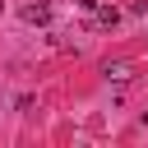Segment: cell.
<instances>
[{
	"label": "cell",
	"instance_id": "cell-1",
	"mask_svg": "<svg viewBox=\"0 0 148 148\" xmlns=\"http://www.w3.org/2000/svg\"><path fill=\"white\" fill-rule=\"evenodd\" d=\"M102 74H106V83H130V79H134V69H130L125 60H116V65H106Z\"/></svg>",
	"mask_w": 148,
	"mask_h": 148
},
{
	"label": "cell",
	"instance_id": "cell-2",
	"mask_svg": "<svg viewBox=\"0 0 148 148\" xmlns=\"http://www.w3.org/2000/svg\"><path fill=\"white\" fill-rule=\"evenodd\" d=\"M92 14H97V28H116V23H120V9H116V5H97Z\"/></svg>",
	"mask_w": 148,
	"mask_h": 148
},
{
	"label": "cell",
	"instance_id": "cell-3",
	"mask_svg": "<svg viewBox=\"0 0 148 148\" xmlns=\"http://www.w3.org/2000/svg\"><path fill=\"white\" fill-rule=\"evenodd\" d=\"M23 18H28V23H46V18H51V9H46V5H28V9H23Z\"/></svg>",
	"mask_w": 148,
	"mask_h": 148
},
{
	"label": "cell",
	"instance_id": "cell-4",
	"mask_svg": "<svg viewBox=\"0 0 148 148\" xmlns=\"http://www.w3.org/2000/svg\"><path fill=\"white\" fill-rule=\"evenodd\" d=\"M79 5H83V9H97V5H102V0H79Z\"/></svg>",
	"mask_w": 148,
	"mask_h": 148
}]
</instances>
